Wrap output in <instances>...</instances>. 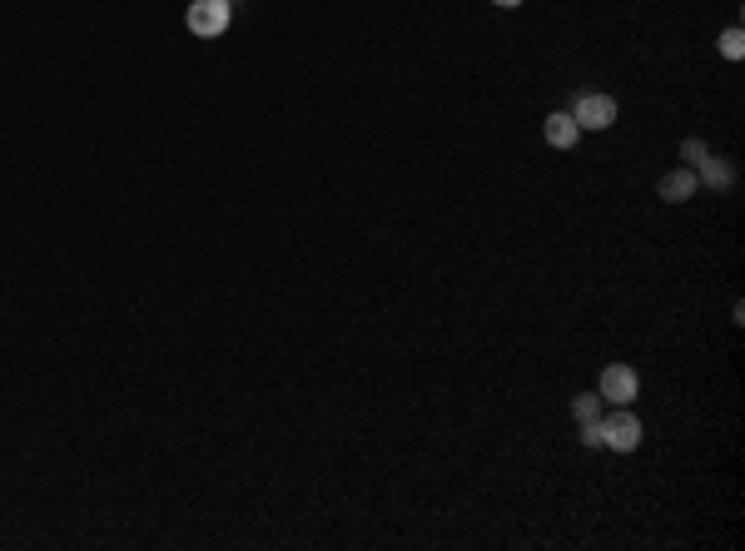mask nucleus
Masks as SVG:
<instances>
[{
  "instance_id": "obj_8",
  "label": "nucleus",
  "mask_w": 745,
  "mask_h": 551,
  "mask_svg": "<svg viewBox=\"0 0 745 551\" xmlns=\"http://www.w3.org/2000/svg\"><path fill=\"white\" fill-rule=\"evenodd\" d=\"M572 413H577V422H596V413H601V393H577V398H572Z\"/></svg>"
},
{
  "instance_id": "obj_6",
  "label": "nucleus",
  "mask_w": 745,
  "mask_h": 551,
  "mask_svg": "<svg viewBox=\"0 0 745 551\" xmlns=\"http://www.w3.org/2000/svg\"><path fill=\"white\" fill-rule=\"evenodd\" d=\"M542 135H547L552 149H572V144L582 139V130H577L572 110H552V115H547V125H542Z\"/></svg>"
},
{
  "instance_id": "obj_3",
  "label": "nucleus",
  "mask_w": 745,
  "mask_h": 551,
  "mask_svg": "<svg viewBox=\"0 0 745 551\" xmlns=\"http://www.w3.org/2000/svg\"><path fill=\"white\" fill-rule=\"evenodd\" d=\"M572 120H577V130H611V125H616V100L587 90V95H577Z\"/></svg>"
},
{
  "instance_id": "obj_2",
  "label": "nucleus",
  "mask_w": 745,
  "mask_h": 551,
  "mask_svg": "<svg viewBox=\"0 0 745 551\" xmlns=\"http://www.w3.org/2000/svg\"><path fill=\"white\" fill-rule=\"evenodd\" d=\"M596 432H601V447H611V452H636V447H641V422L626 413V408H616L611 417H601Z\"/></svg>"
},
{
  "instance_id": "obj_9",
  "label": "nucleus",
  "mask_w": 745,
  "mask_h": 551,
  "mask_svg": "<svg viewBox=\"0 0 745 551\" xmlns=\"http://www.w3.org/2000/svg\"><path fill=\"white\" fill-rule=\"evenodd\" d=\"M721 55H726V60H741V55H745V35H741V25H731V30L721 35Z\"/></svg>"
},
{
  "instance_id": "obj_5",
  "label": "nucleus",
  "mask_w": 745,
  "mask_h": 551,
  "mask_svg": "<svg viewBox=\"0 0 745 551\" xmlns=\"http://www.w3.org/2000/svg\"><path fill=\"white\" fill-rule=\"evenodd\" d=\"M696 189H701V179H696L691 164H676L671 174H661V199H666V204H686Z\"/></svg>"
},
{
  "instance_id": "obj_10",
  "label": "nucleus",
  "mask_w": 745,
  "mask_h": 551,
  "mask_svg": "<svg viewBox=\"0 0 745 551\" xmlns=\"http://www.w3.org/2000/svg\"><path fill=\"white\" fill-rule=\"evenodd\" d=\"M706 154H711V149H706V144H701V139H686V144H681V159H686V164H691V169H696V164H701V159H706Z\"/></svg>"
},
{
  "instance_id": "obj_1",
  "label": "nucleus",
  "mask_w": 745,
  "mask_h": 551,
  "mask_svg": "<svg viewBox=\"0 0 745 551\" xmlns=\"http://www.w3.org/2000/svg\"><path fill=\"white\" fill-rule=\"evenodd\" d=\"M229 20H234V0H189V10H184V25H189L199 40L224 35Z\"/></svg>"
},
{
  "instance_id": "obj_11",
  "label": "nucleus",
  "mask_w": 745,
  "mask_h": 551,
  "mask_svg": "<svg viewBox=\"0 0 745 551\" xmlns=\"http://www.w3.org/2000/svg\"><path fill=\"white\" fill-rule=\"evenodd\" d=\"M492 5H502V10H517V5H522V0H492Z\"/></svg>"
},
{
  "instance_id": "obj_7",
  "label": "nucleus",
  "mask_w": 745,
  "mask_h": 551,
  "mask_svg": "<svg viewBox=\"0 0 745 551\" xmlns=\"http://www.w3.org/2000/svg\"><path fill=\"white\" fill-rule=\"evenodd\" d=\"M696 179H706V184H716V189H731V184H736V169H731L721 154H706V159L696 164Z\"/></svg>"
},
{
  "instance_id": "obj_4",
  "label": "nucleus",
  "mask_w": 745,
  "mask_h": 551,
  "mask_svg": "<svg viewBox=\"0 0 745 551\" xmlns=\"http://www.w3.org/2000/svg\"><path fill=\"white\" fill-rule=\"evenodd\" d=\"M636 393H641V378H636V368H626V363H611V368L601 373V398H606V403H616V408H631V403H636Z\"/></svg>"
}]
</instances>
